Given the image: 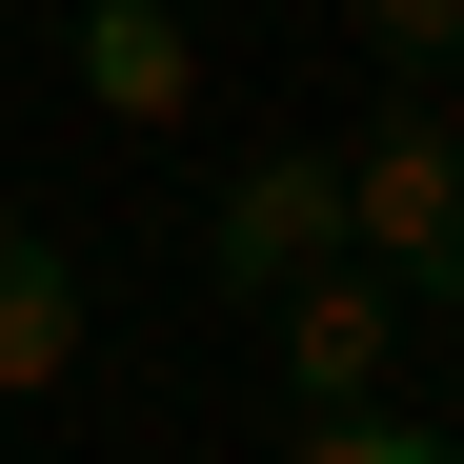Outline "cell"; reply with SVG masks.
Here are the masks:
<instances>
[{
	"label": "cell",
	"mask_w": 464,
	"mask_h": 464,
	"mask_svg": "<svg viewBox=\"0 0 464 464\" xmlns=\"http://www.w3.org/2000/svg\"><path fill=\"white\" fill-rule=\"evenodd\" d=\"M82 102L102 121H182L202 102V41L162 21V0H82Z\"/></svg>",
	"instance_id": "cell-5"
},
{
	"label": "cell",
	"mask_w": 464,
	"mask_h": 464,
	"mask_svg": "<svg viewBox=\"0 0 464 464\" xmlns=\"http://www.w3.org/2000/svg\"><path fill=\"white\" fill-rule=\"evenodd\" d=\"M363 41H383V82H464V0H363Z\"/></svg>",
	"instance_id": "cell-7"
},
{
	"label": "cell",
	"mask_w": 464,
	"mask_h": 464,
	"mask_svg": "<svg viewBox=\"0 0 464 464\" xmlns=\"http://www.w3.org/2000/svg\"><path fill=\"white\" fill-rule=\"evenodd\" d=\"M343 243L404 283V303L464 324V102L444 82H383V121L343 141Z\"/></svg>",
	"instance_id": "cell-1"
},
{
	"label": "cell",
	"mask_w": 464,
	"mask_h": 464,
	"mask_svg": "<svg viewBox=\"0 0 464 464\" xmlns=\"http://www.w3.org/2000/svg\"><path fill=\"white\" fill-rule=\"evenodd\" d=\"M283 464H464V424H404V404H303Z\"/></svg>",
	"instance_id": "cell-6"
},
{
	"label": "cell",
	"mask_w": 464,
	"mask_h": 464,
	"mask_svg": "<svg viewBox=\"0 0 464 464\" xmlns=\"http://www.w3.org/2000/svg\"><path fill=\"white\" fill-rule=\"evenodd\" d=\"M41 383H82V263H61V222H0V404H41Z\"/></svg>",
	"instance_id": "cell-4"
},
{
	"label": "cell",
	"mask_w": 464,
	"mask_h": 464,
	"mask_svg": "<svg viewBox=\"0 0 464 464\" xmlns=\"http://www.w3.org/2000/svg\"><path fill=\"white\" fill-rule=\"evenodd\" d=\"M404 324H424V303L383 283L363 243H343V263H303V283L263 303V363H283V424H303V404H383V363H404Z\"/></svg>",
	"instance_id": "cell-2"
},
{
	"label": "cell",
	"mask_w": 464,
	"mask_h": 464,
	"mask_svg": "<svg viewBox=\"0 0 464 464\" xmlns=\"http://www.w3.org/2000/svg\"><path fill=\"white\" fill-rule=\"evenodd\" d=\"M202 263L243 283V303H283L303 263H343V141H263V162H222V202H202Z\"/></svg>",
	"instance_id": "cell-3"
}]
</instances>
